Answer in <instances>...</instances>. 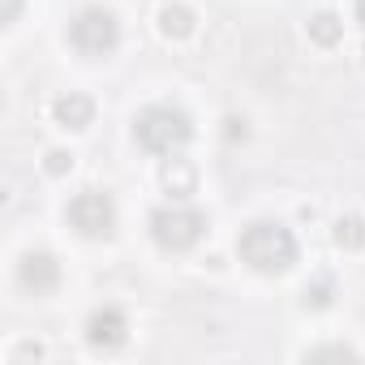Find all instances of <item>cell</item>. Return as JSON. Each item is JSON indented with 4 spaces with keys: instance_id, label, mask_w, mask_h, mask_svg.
Instances as JSON below:
<instances>
[{
    "instance_id": "6da1fadb",
    "label": "cell",
    "mask_w": 365,
    "mask_h": 365,
    "mask_svg": "<svg viewBox=\"0 0 365 365\" xmlns=\"http://www.w3.org/2000/svg\"><path fill=\"white\" fill-rule=\"evenodd\" d=\"M237 250H241V258H245L254 271H262V275H279V271H288V267L297 262V241H292V232H288L284 224H275V220H254V224L241 232Z\"/></svg>"
},
{
    "instance_id": "7a4b0ae2",
    "label": "cell",
    "mask_w": 365,
    "mask_h": 365,
    "mask_svg": "<svg viewBox=\"0 0 365 365\" xmlns=\"http://www.w3.org/2000/svg\"><path fill=\"white\" fill-rule=\"evenodd\" d=\"M133 138H138V146L150 150V155H176L180 146L194 138V120H190V112H180V108H172V103H155V108L138 112Z\"/></svg>"
},
{
    "instance_id": "3957f363",
    "label": "cell",
    "mask_w": 365,
    "mask_h": 365,
    "mask_svg": "<svg viewBox=\"0 0 365 365\" xmlns=\"http://www.w3.org/2000/svg\"><path fill=\"white\" fill-rule=\"evenodd\" d=\"M207 232V220L194 211V207H159L150 215V237L159 250H172V254H185L202 241Z\"/></svg>"
},
{
    "instance_id": "277c9868",
    "label": "cell",
    "mask_w": 365,
    "mask_h": 365,
    "mask_svg": "<svg viewBox=\"0 0 365 365\" xmlns=\"http://www.w3.org/2000/svg\"><path fill=\"white\" fill-rule=\"evenodd\" d=\"M65 220H69V228H73L78 237H86V241H103V237H112V228H116V207H112L108 194H99V190H82V194L69 198Z\"/></svg>"
},
{
    "instance_id": "5b68a950",
    "label": "cell",
    "mask_w": 365,
    "mask_h": 365,
    "mask_svg": "<svg viewBox=\"0 0 365 365\" xmlns=\"http://www.w3.org/2000/svg\"><path fill=\"white\" fill-rule=\"evenodd\" d=\"M69 43L82 56H108L120 43V26H116V18L108 9H82L69 22Z\"/></svg>"
},
{
    "instance_id": "8992f818",
    "label": "cell",
    "mask_w": 365,
    "mask_h": 365,
    "mask_svg": "<svg viewBox=\"0 0 365 365\" xmlns=\"http://www.w3.org/2000/svg\"><path fill=\"white\" fill-rule=\"evenodd\" d=\"M129 335V318L116 309V305H99L91 318H86V339L95 348H120Z\"/></svg>"
},
{
    "instance_id": "52a82bcc",
    "label": "cell",
    "mask_w": 365,
    "mask_h": 365,
    "mask_svg": "<svg viewBox=\"0 0 365 365\" xmlns=\"http://www.w3.org/2000/svg\"><path fill=\"white\" fill-rule=\"evenodd\" d=\"M18 279H22V288L26 292H35V297H48L56 284H61V262L52 258V254H26L22 258V267H18Z\"/></svg>"
},
{
    "instance_id": "ba28073f",
    "label": "cell",
    "mask_w": 365,
    "mask_h": 365,
    "mask_svg": "<svg viewBox=\"0 0 365 365\" xmlns=\"http://www.w3.org/2000/svg\"><path fill=\"white\" fill-rule=\"evenodd\" d=\"M91 112H95V108H91L86 95H73V91H69V95L56 99V120H61L65 129H86V125H91Z\"/></svg>"
},
{
    "instance_id": "9c48e42d",
    "label": "cell",
    "mask_w": 365,
    "mask_h": 365,
    "mask_svg": "<svg viewBox=\"0 0 365 365\" xmlns=\"http://www.w3.org/2000/svg\"><path fill=\"white\" fill-rule=\"evenodd\" d=\"M339 35H344V22H339L335 14H314V18H309V39H314V43L331 48V43H339Z\"/></svg>"
},
{
    "instance_id": "30bf717a",
    "label": "cell",
    "mask_w": 365,
    "mask_h": 365,
    "mask_svg": "<svg viewBox=\"0 0 365 365\" xmlns=\"http://www.w3.org/2000/svg\"><path fill=\"white\" fill-rule=\"evenodd\" d=\"M159 22H163V35H176V39H180V35H190V31H194V14H190V9H180V5H176V9L168 5Z\"/></svg>"
},
{
    "instance_id": "8fae6325",
    "label": "cell",
    "mask_w": 365,
    "mask_h": 365,
    "mask_svg": "<svg viewBox=\"0 0 365 365\" xmlns=\"http://www.w3.org/2000/svg\"><path fill=\"white\" fill-rule=\"evenodd\" d=\"M305 356H309V361H327V356H335V361H356V352H352V348H344V344H327V348H309Z\"/></svg>"
},
{
    "instance_id": "7c38bea8",
    "label": "cell",
    "mask_w": 365,
    "mask_h": 365,
    "mask_svg": "<svg viewBox=\"0 0 365 365\" xmlns=\"http://www.w3.org/2000/svg\"><path fill=\"white\" fill-rule=\"evenodd\" d=\"M361 237H365V232H361L356 220H339V228H335V241H339V245H361Z\"/></svg>"
},
{
    "instance_id": "4fadbf2b",
    "label": "cell",
    "mask_w": 365,
    "mask_h": 365,
    "mask_svg": "<svg viewBox=\"0 0 365 365\" xmlns=\"http://www.w3.org/2000/svg\"><path fill=\"white\" fill-rule=\"evenodd\" d=\"M69 163H73V159H69L65 150H52V155H48V168H52V172H65Z\"/></svg>"
},
{
    "instance_id": "5bb4252c",
    "label": "cell",
    "mask_w": 365,
    "mask_h": 365,
    "mask_svg": "<svg viewBox=\"0 0 365 365\" xmlns=\"http://www.w3.org/2000/svg\"><path fill=\"white\" fill-rule=\"evenodd\" d=\"M18 9H22V0H5V14H0V22H5V26H9V22L18 18Z\"/></svg>"
},
{
    "instance_id": "9a60e30c",
    "label": "cell",
    "mask_w": 365,
    "mask_h": 365,
    "mask_svg": "<svg viewBox=\"0 0 365 365\" xmlns=\"http://www.w3.org/2000/svg\"><path fill=\"white\" fill-rule=\"evenodd\" d=\"M356 22L365 26V0H356Z\"/></svg>"
}]
</instances>
